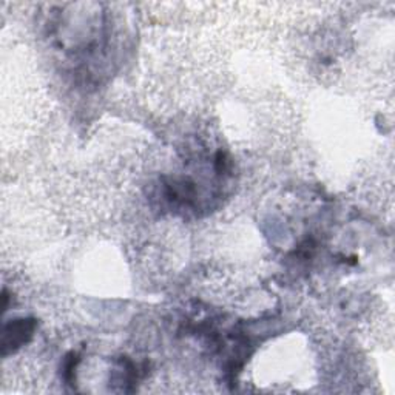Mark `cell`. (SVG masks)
<instances>
[{
	"label": "cell",
	"mask_w": 395,
	"mask_h": 395,
	"mask_svg": "<svg viewBox=\"0 0 395 395\" xmlns=\"http://www.w3.org/2000/svg\"><path fill=\"white\" fill-rule=\"evenodd\" d=\"M33 328H34V323L33 321H16L12 323L11 326L5 330V335H3V350L8 348V346H14L17 348L19 345H22V343L27 340V337L31 335L33 332Z\"/></svg>",
	"instance_id": "1"
}]
</instances>
